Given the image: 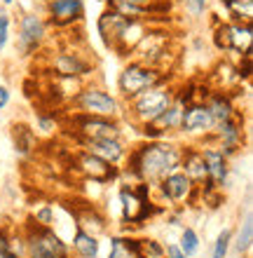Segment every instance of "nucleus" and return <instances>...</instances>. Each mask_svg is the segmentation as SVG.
I'll return each instance as SVG.
<instances>
[{"mask_svg":"<svg viewBox=\"0 0 253 258\" xmlns=\"http://www.w3.org/2000/svg\"><path fill=\"white\" fill-rule=\"evenodd\" d=\"M183 141L181 139H159V141H136L120 164V181L124 183H148L150 188L166 174L181 167Z\"/></svg>","mask_w":253,"mask_h":258,"instance_id":"nucleus-1","label":"nucleus"},{"mask_svg":"<svg viewBox=\"0 0 253 258\" xmlns=\"http://www.w3.org/2000/svg\"><path fill=\"white\" fill-rule=\"evenodd\" d=\"M164 211L162 204L155 202L152 188L148 183L117 181V225L122 232H141Z\"/></svg>","mask_w":253,"mask_h":258,"instance_id":"nucleus-2","label":"nucleus"},{"mask_svg":"<svg viewBox=\"0 0 253 258\" xmlns=\"http://www.w3.org/2000/svg\"><path fill=\"white\" fill-rule=\"evenodd\" d=\"M70 113H82V115H99V117H124V103L117 99L115 92L103 87L101 82H82L80 87L68 96Z\"/></svg>","mask_w":253,"mask_h":258,"instance_id":"nucleus-3","label":"nucleus"},{"mask_svg":"<svg viewBox=\"0 0 253 258\" xmlns=\"http://www.w3.org/2000/svg\"><path fill=\"white\" fill-rule=\"evenodd\" d=\"M174 78L176 75L171 71H159V68H152L138 59H127L115 78V94L122 103H129L131 99L143 94L145 89L155 87L159 82L174 80Z\"/></svg>","mask_w":253,"mask_h":258,"instance_id":"nucleus-4","label":"nucleus"},{"mask_svg":"<svg viewBox=\"0 0 253 258\" xmlns=\"http://www.w3.org/2000/svg\"><path fill=\"white\" fill-rule=\"evenodd\" d=\"M176 85H178L176 78L159 82L155 87L145 89L143 94H138L136 99H131L129 103H124V117H122L124 124L136 127V124H143V122H152L176 99Z\"/></svg>","mask_w":253,"mask_h":258,"instance_id":"nucleus-5","label":"nucleus"},{"mask_svg":"<svg viewBox=\"0 0 253 258\" xmlns=\"http://www.w3.org/2000/svg\"><path fill=\"white\" fill-rule=\"evenodd\" d=\"M17 35H14V49L21 59H33L42 54L52 40V28L40 10H24L14 19Z\"/></svg>","mask_w":253,"mask_h":258,"instance_id":"nucleus-6","label":"nucleus"},{"mask_svg":"<svg viewBox=\"0 0 253 258\" xmlns=\"http://www.w3.org/2000/svg\"><path fill=\"white\" fill-rule=\"evenodd\" d=\"M19 228L26 242V258H73L68 242L56 228L35 225L31 218H26Z\"/></svg>","mask_w":253,"mask_h":258,"instance_id":"nucleus-7","label":"nucleus"},{"mask_svg":"<svg viewBox=\"0 0 253 258\" xmlns=\"http://www.w3.org/2000/svg\"><path fill=\"white\" fill-rule=\"evenodd\" d=\"M63 127L73 129L70 141H96V139H117L127 136V124L117 117H99V115H82V113H68L63 117Z\"/></svg>","mask_w":253,"mask_h":258,"instance_id":"nucleus-8","label":"nucleus"},{"mask_svg":"<svg viewBox=\"0 0 253 258\" xmlns=\"http://www.w3.org/2000/svg\"><path fill=\"white\" fill-rule=\"evenodd\" d=\"M152 197L164 209H190V207H197L199 190L183 171L176 169V171H171V174H166L152 188Z\"/></svg>","mask_w":253,"mask_h":258,"instance_id":"nucleus-9","label":"nucleus"},{"mask_svg":"<svg viewBox=\"0 0 253 258\" xmlns=\"http://www.w3.org/2000/svg\"><path fill=\"white\" fill-rule=\"evenodd\" d=\"M49 68L56 73V78L63 82H75L82 85L89 82L96 73V63L92 56L80 52L77 47H61L52 52L49 56Z\"/></svg>","mask_w":253,"mask_h":258,"instance_id":"nucleus-10","label":"nucleus"},{"mask_svg":"<svg viewBox=\"0 0 253 258\" xmlns=\"http://www.w3.org/2000/svg\"><path fill=\"white\" fill-rule=\"evenodd\" d=\"M169 56H174L171 33L166 31V26H150L143 38L138 40L131 59H138V61L148 63L152 68H159V71H171Z\"/></svg>","mask_w":253,"mask_h":258,"instance_id":"nucleus-11","label":"nucleus"},{"mask_svg":"<svg viewBox=\"0 0 253 258\" xmlns=\"http://www.w3.org/2000/svg\"><path fill=\"white\" fill-rule=\"evenodd\" d=\"M204 141L216 143L230 160L239 157L246 148V113L239 108L230 120L216 122L211 136H206Z\"/></svg>","mask_w":253,"mask_h":258,"instance_id":"nucleus-12","label":"nucleus"},{"mask_svg":"<svg viewBox=\"0 0 253 258\" xmlns=\"http://www.w3.org/2000/svg\"><path fill=\"white\" fill-rule=\"evenodd\" d=\"M42 17L47 19L52 31L66 33L73 28H80L85 24V14H87V3L85 0H52L40 5Z\"/></svg>","mask_w":253,"mask_h":258,"instance_id":"nucleus-13","label":"nucleus"},{"mask_svg":"<svg viewBox=\"0 0 253 258\" xmlns=\"http://www.w3.org/2000/svg\"><path fill=\"white\" fill-rule=\"evenodd\" d=\"M70 167L82 181H92L96 185H110L120 181V167H113L101 157L92 155L82 148H75L70 155Z\"/></svg>","mask_w":253,"mask_h":258,"instance_id":"nucleus-14","label":"nucleus"},{"mask_svg":"<svg viewBox=\"0 0 253 258\" xmlns=\"http://www.w3.org/2000/svg\"><path fill=\"white\" fill-rule=\"evenodd\" d=\"M197 146L202 150V157H204V164H206L204 188H218V190L225 192L230 188V181H232V160L211 141H199Z\"/></svg>","mask_w":253,"mask_h":258,"instance_id":"nucleus-15","label":"nucleus"},{"mask_svg":"<svg viewBox=\"0 0 253 258\" xmlns=\"http://www.w3.org/2000/svg\"><path fill=\"white\" fill-rule=\"evenodd\" d=\"M213 127H216V120L211 117L206 103L204 101H192L185 106L178 139H181V141L199 143V141H204L206 136H211Z\"/></svg>","mask_w":253,"mask_h":258,"instance_id":"nucleus-16","label":"nucleus"},{"mask_svg":"<svg viewBox=\"0 0 253 258\" xmlns=\"http://www.w3.org/2000/svg\"><path fill=\"white\" fill-rule=\"evenodd\" d=\"M131 141L127 136H117V139H96V141H80L75 148H82L92 155L101 157L113 167H120L124 162V157L129 153Z\"/></svg>","mask_w":253,"mask_h":258,"instance_id":"nucleus-17","label":"nucleus"},{"mask_svg":"<svg viewBox=\"0 0 253 258\" xmlns=\"http://www.w3.org/2000/svg\"><path fill=\"white\" fill-rule=\"evenodd\" d=\"M73 221H75L77 228H82V230L92 232L96 237H103V235H108L110 232V218L108 214L94 202H82V204H75L73 209Z\"/></svg>","mask_w":253,"mask_h":258,"instance_id":"nucleus-18","label":"nucleus"},{"mask_svg":"<svg viewBox=\"0 0 253 258\" xmlns=\"http://www.w3.org/2000/svg\"><path fill=\"white\" fill-rule=\"evenodd\" d=\"M227 33V59H239V56L251 54L253 45V21H225Z\"/></svg>","mask_w":253,"mask_h":258,"instance_id":"nucleus-19","label":"nucleus"},{"mask_svg":"<svg viewBox=\"0 0 253 258\" xmlns=\"http://www.w3.org/2000/svg\"><path fill=\"white\" fill-rule=\"evenodd\" d=\"M10 139H12L14 155L21 160H31L40 148V136L35 134V129L24 120H14L10 124Z\"/></svg>","mask_w":253,"mask_h":258,"instance_id":"nucleus-20","label":"nucleus"},{"mask_svg":"<svg viewBox=\"0 0 253 258\" xmlns=\"http://www.w3.org/2000/svg\"><path fill=\"white\" fill-rule=\"evenodd\" d=\"M178 169L183 171L185 176L197 185V190L199 188H204L206 164H204V157H202V150H199L197 143L183 141V153H181V167H178Z\"/></svg>","mask_w":253,"mask_h":258,"instance_id":"nucleus-21","label":"nucleus"},{"mask_svg":"<svg viewBox=\"0 0 253 258\" xmlns=\"http://www.w3.org/2000/svg\"><path fill=\"white\" fill-rule=\"evenodd\" d=\"M148 28H150L148 21H131V19H127L124 21V26H122V31H120V35H117L115 47H113V54H117L120 59H124V61L131 59V54H134L138 40L145 35Z\"/></svg>","mask_w":253,"mask_h":258,"instance_id":"nucleus-22","label":"nucleus"},{"mask_svg":"<svg viewBox=\"0 0 253 258\" xmlns=\"http://www.w3.org/2000/svg\"><path fill=\"white\" fill-rule=\"evenodd\" d=\"M108 256L106 258H145L141 251V232H108Z\"/></svg>","mask_w":253,"mask_h":258,"instance_id":"nucleus-23","label":"nucleus"},{"mask_svg":"<svg viewBox=\"0 0 253 258\" xmlns=\"http://www.w3.org/2000/svg\"><path fill=\"white\" fill-rule=\"evenodd\" d=\"M253 246V211H251V188H246V207L239 218L237 230H232V251L244 258Z\"/></svg>","mask_w":253,"mask_h":258,"instance_id":"nucleus-24","label":"nucleus"},{"mask_svg":"<svg viewBox=\"0 0 253 258\" xmlns=\"http://www.w3.org/2000/svg\"><path fill=\"white\" fill-rule=\"evenodd\" d=\"M204 103L216 122L230 120V117L239 110V99H237L232 92H227V89H211V92L206 94Z\"/></svg>","mask_w":253,"mask_h":258,"instance_id":"nucleus-25","label":"nucleus"},{"mask_svg":"<svg viewBox=\"0 0 253 258\" xmlns=\"http://www.w3.org/2000/svg\"><path fill=\"white\" fill-rule=\"evenodd\" d=\"M124 21L127 19L120 17L110 7H103L101 14L96 17V33H99V40H101V45L108 52H113V47H115V40H117V35H120V31H122Z\"/></svg>","mask_w":253,"mask_h":258,"instance_id":"nucleus-26","label":"nucleus"},{"mask_svg":"<svg viewBox=\"0 0 253 258\" xmlns=\"http://www.w3.org/2000/svg\"><path fill=\"white\" fill-rule=\"evenodd\" d=\"M73 258H99L101 256V237H96L82 228H73L70 237H66Z\"/></svg>","mask_w":253,"mask_h":258,"instance_id":"nucleus-27","label":"nucleus"},{"mask_svg":"<svg viewBox=\"0 0 253 258\" xmlns=\"http://www.w3.org/2000/svg\"><path fill=\"white\" fill-rule=\"evenodd\" d=\"M185 106L188 103L181 99V96L176 94V99L166 106L162 113H159L155 120H152V124L157 129H162V134L166 136V139H178V132H181V120H183V113H185Z\"/></svg>","mask_w":253,"mask_h":258,"instance_id":"nucleus-28","label":"nucleus"},{"mask_svg":"<svg viewBox=\"0 0 253 258\" xmlns=\"http://www.w3.org/2000/svg\"><path fill=\"white\" fill-rule=\"evenodd\" d=\"M216 5L225 12V21H253V0H218Z\"/></svg>","mask_w":253,"mask_h":258,"instance_id":"nucleus-29","label":"nucleus"},{"mask_svg":"<svg viewBox=\"0 0 253 258\" xmlns=\"http://www.w3.org/2000/svg\"><path fill=\"white\" fill-rule=\"evenodd\" d=\"M176 244L181 246V251H183L188 258H195L199 251H202V235H199L197 228H192V225H183V228L178 230Z\"/></svg>","mask_w":253,"mask_h":258,"instance_id":"nucleus-30","label":"nucleus"},{"mask_svg":"<svg viewBox=\"0 0 253 258\" xmlns=\"http://www.w3.org/2000/svg\"><path fill=\"white\" fill-rule=\"evenodd\" d=\"M63 124V120H56L54 117V110H38L35 113V124H31V127L35 129V134L40 136H52L59 132V127Z\"/></svg>","mask_w":253,"mask_h":258,"instance_id":"nucleus-31","label":"nucleus"},{"mask_svg":"<svg viewBox=\"0 0 253 258\" xmlns=\"http://www.w3.org/2000/svg\"><path fill=\"white\" fill-rule=\"evenodd\" d=\"M176 7H181V12L192 21H202L211 12V0H176Z\"/></svg>","mask_w":253,"mask_h":258,"instance_id":"nucleus-32","label":"nucleus"},{"mask_svg":"<svg viewBox=\"0 0 253 258\" xmlns=\"http://www.w3.org/2000/svg\"><path fill=\"white\" fill-rule=\"evenodd\" d=\"M28 218L33 221L35 225H45V228H56V204L52 202H45L40 207H35Z\"/></svg>","mask_w":253,"mask_h":258,"instance_id":"nucleus-33","label":"nucleus"},{"mask_svg":"<svg viewBox=\"0 0 253 258\" xmlns=\"http://www.w3.org/2000/svg\"><path fill=\"white\" fill-rule=\"evenodd\" d=\"M14 35V17L7 7H0V56L5 54Z\"/></svg>","mask_w":253,"mask_h":258,"instance_id":"nucleus-34","label":"nucleus"},{"mask_svg":"<svg viewBox=\"0 0 253 258\" xmlns=\"http://www.w3.org/2000/svg\"><path fill=\"white\" fill-rule=\"evenodd\" d=\"M223 204H225V192L223 190H218V188H202L199 190L197 207H204L209 211H218Z\"/></svg>","mask_w":253,"mask_h":258,"instance_id":"nucleus-35","label":"nucleus"},{"mask_svg":"<svg viewBox=\"0 0 253 258\" xmlns=\"http://www.w3.org/2000/svg\"><path fill=\"white\" fill-rule=\"evenodd\" d=\"M232 251V228H223L216 235V242L211 246V256L209 258H227Z\"/></svg>","mask_w":253,"mask_h":258,"instance_id":"nucleus-36","label":"nucleus"},{"mask_svg":"<svg viewBox=\"0 0 253 258\" xmlns=\"http://www.w3.org/2000/svg\"><path fill=\"white\" fill-rule=\"evenodd\" d=\"M141 251L145 258H164V242L150 235H141Z\"/></svg>","mask_w":253,"mask_h":258,"instance_id":"nucleus-37","label":"nucleus"},{"mask_svg":"<svg viewBox=\"0 0 253 258\" xmlns=\"http://www.w3.org/2000/svg\"><path fill=\"white\" fill-rule=\"evenodd\" d=\"M0 258H17L10 246V228L0 225Z\"/></svg>","mask_w":253,"mask_h":258,"instance_id":"nucleus-38","label":"nucleus"},{"mask_svg":"<svg viewBox=\"0 0 253 258\" xmlns=\"http://www.w3.org/2000/svg\"><path fill=\"white\" fill-rule=\"evenodd\" d=\"M10 103H12V89L5 82H0V113L10 108Z\"/></svg>","mask_w":253,"mask_h":258,"instance_id":"nucleus-39","label":"nucleus"},{"mask_svg":"<svg viewBox=\"0 0 253 258\" xmlns=\"http://www.w3.org/2000/svg\"><path fill=\"white\" fill-rule=\"evenodd\" d=\"M164 258H188L176 242H164Z\"/></svg>","mask_w":253,"mask_h":258,"instance_id":"nucleus-40","label":"nucleus"},{"mask_svg":"<svg viewBox=\"0 0 253 258\" xmlns=\"http://www.w3.org/2000/svg\"><path fill=\"white\" fill-rule=\"evenodd\" d=\"M17 5H19V0H0V7H7V10H12Z\"/></svg>","mask_w":253,"mask_h":258,"instance_id":"nucleus-41","label":"nucleus"},{"mask_svg":"<svg viewBox=\"0 0 253 258\" xmlns=\"http://www.w3.org/2000/svg\"><path fill=\"white\" fill-rule=\"evenodd\" d=\"M127 3H136V5H150L155 0H127Z\"/></svg>","mask_w":253,"mask_h":258,"instance_id":"nucleus-42","label":"nucleus"},{"mask_svg":"<svg viewBox=\"0 0 253 258\" xmlns=\"http://www.w3.org/2000/svg\"><path fill=\"white\" fill-rule=\"evenodd\" d=\"M45 3H52V0H38V5H45Z\"/></svg>","mask_w":253,"mask_h":258,"instance_id":"nucleus-43","label":"nucleus"}]
</instances>
